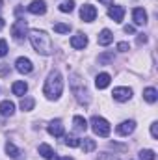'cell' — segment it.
<instances>
[{"label":"cell","mask_w":158,"mask_h":160,"mask_svg":"<svg viewBox=\"0 0 158 160\" xmlns=\"http://www.w3.org/2000/svg\"><path fill=\"white\" fill-rule=\"evenodd\" d=\"M30 43H32V47L36 48L37 54H43V56L52 54V39H50V36L47 32L32 30L30 32Z\"/></svg>","instance_id":"1"},{"label":"cell","mask_w":158,"mask_h":160,"mask_svg":"<svg viewBox=\"0 0 158 160\" xmlns=\"http://www.w3.org/2000/svg\"><path fill=\"white\" fill-rule=\"evenodd\" d=\"M62 89H63V78H62L60 71H50L47 80H45V88H43L45 97L47 99H58L62 95Z\"/></svg>","instance_id":"2"},{"label":"cell","mask_w":158,"mask_h":160,"mask_svg":"<svg viewBox=\"0 0 158 160\" xmlns=\"http://www.w3.org/2000/svg\"><path fill=\"white\" fill-rule=\"evenodd\" d=\"M69 82H71V89H73V95L77 97V101L80 104H87L89 102V91H87L84 80L80 78L78 75H71Z\"/></svg>","instance_id":"3"},{"label":"cell","mask_w":158,"mask_h":160,"mask_svg":"<svg viewBox=\"0 0 158 160\" xmlns=\"http://www.w3.org/2000/svg\"><path fill=\"white\" fill-rule=\"evenodd\" d=\"M91 128H93V132L95 134H99L101 138H106L108 134H110V123L104 119V118H99V116H95V118H91Z\"/></svg>","instance_id":"4"},{"label":"cell","mask_w":158,"mask_h":160,"mask_svg":"<svg viewBox=\"0 0 158 160\" xmlns=\"http://www.w3.org/2000/svg\"><path fill=\"white\" fill-rule=\"evenodd\" d=\"M11 36L15 41H22L26 38V21L24 19H17L15 24L11 26Z\"/></svg>","instance_id":"5"},{"label":"cell","mask_w":158,"mask_h":160,"mask_svg":"<svg viewBox=\"0 0 158 160\" xmlns=\"http://www.w3.org/2000/svg\"><path fill=\"white\" fill-rule=\"evenodd\" d=\"M80 17H82V21H86V22H93L95 17H97V9H95V6H91V4L82 6V9H80Z\"/></svg>","instance_id":"6"},{"label":"cell","mask_w":158,"mask_h":160,"mask_svg":"<svg viewBox=\"0 0 158 160\" xmlns=\"http://www.w3.org/2000/svg\"><path fill=\"white\" fill-rule=\"evenodd\" d=\"M15 69H17L19 73H22V75H28V73H32L34 65H32V62H30L28 58H17V62H15Z\"/></svg>","instance_id":"7"},{"label":"cell","mask_w":158,"mask_h":160,"mask_svg":"<svg viewBox=\"0 0 158 160\" xmlns=\"http://www.w3.org/2000/svg\"><path fill=\"white\" fill-rule=\"evenodd\" d=\"M112 95H114V99L119 101V102H126L132 97V89L130 88H116Z\"/></svg>","instance_id":"8"},{"label":"cell","mask_w":158,"mask_h":160,"mask_svg":"<svg viewBox=\"0 0 158 160\" xmlns=\"http://www.w3.org/2000/svg\"><path fill=\"white\" fill-rule=\"evenodd\" d=\"M28 11L32 15H43L47 11V2L45 0H32L30 6H28Z\"/></svg>","instance_id":"9"},{"label":"cell","mask_w":158,"mask_h":160,"mask_svg":"<svg viewBox=\"0 0 158 160\" xmlns=\"http://www.w3.org/2000/svg\"><path fill=\"white\" fill-rule=\"evenodd\" d=\"M134 128H136V121H132V119L123 121L121 125H117V134L119 136H128V134L134 132Z\"/></svg>","instance_id":"10"},{"label":"cell","mask_w":158,"mask_h":160,"mask_svg":"<svg viewBox=\"0 0 158 160\" xmlns=\"http://www.w3.org/2000/svg\"><path fill=\"white\" fill-rule=\"evenodd\" d=\"M48 134H52V136H56V138L63 136V125H62V121L60 119L50 121V125H48Z\"/></svg>","instance_id":"11"},{"label":"cell","mask_w":158,"mask_h":160,"mask_svg":"<svg viewBox=\"0 0 158 160\" xmlns=\"http://www.w3.org/2000/svg\"><path fill=\"white\" fill-rule=\"evenodd\" d=\"M108 15H110V19H114L116 22H121L123 17H125V8H123V6H114V8L108 9Z\"/></svg>","instance_id":"12"},{"label":"cell","mask_w":158,"mask_h":160,"mask_svg":"<svg viewBox=\"0 0 158 160\" xmlns=\"http://www.w3.org/2000/svg\"><path fill=\"white\" fill-rule=\"evenodd\" d=\"M39 155L45 160H56V153H54V149L48 143H41L39 145Z\"/></svg>","instance_id":"13"},{"label":"cell","mask_w":158,"mask_h":160,"mask_svg":"<svg viewBox=\"0 0 158 160\" xmlns=\"http://www.w3.org/2000/svg\"><path fill=\"white\" fill-rule=\"evenodd\" d=\"M132 19H134L136 24H147V13H145V9L143 8H136L132 11Z\"/></svg>","instance_id":"14"},{"label":"cell","mask_w":158,"mask_h":160,"mask_svg":"<svg viewBox=\"0 0 158 160\" xmlns=\"http://www.w3.org/2000/svg\"><path fill=\"white\" fill-rule=\"evenodd\" d=\"M11 91H13V95H17V97H22V95L28 91V86H26V82H22V80H17V82H13V84H11Z\"/></svg>","instance_id":"15"},{"label":"cell","mask_w":158,"mask_h":160,"mask_svg":"<svg viewBox=\"0 0 158 160\" xmlns=\"http://www.w3.org/2000/svg\"><path fill=\"white\" fill-rule=\"evenodd\" d=\"M13 112H15V104L11 101H2L0 102V116L9 118V116H13Z\"/></svg>","instance_id":"16"},{"label":"cell","mask_w":158,"mask_h":160,"mask_svg":"<svg viewBox=\"0 0 158 160\" xmlns=\"http://www.w3.org/2000/svg\"><path fill=\"white\" fill-rule=\"evenodd\" d=\"M86 45H87V38H86L82 32H78L77 36L71 38V47H73V48H84Z\"/></svg>","instance_id":"17"},{"label":"cell","mask_w":158,"mask_h":160,"mask_svg":"<svg viewBox=\"0 0 158 160\" xmlns=\"http://www.w3.org/2000/svg\"><path fill=\"white\" fill-rule=\"evenodd\" d=\"M110 80H112V77H110L108 73H101V75H97V78H95V86H97L99 89H104V88L110 86Z\"/></svg>","instance_id":"18"},{"label":"cell","mask_w":158,"mask_h":160,"mask_svg":"<svg viewBox=\"0 0 158 160\" xmlns=\"http://www.w3.org/2000/svg\"><path fill=\"white\" fill-rule=\"evenodd\" d=\"M97 41H99V45H102V47H106V45H110L112 41H114V34L110 32V30H102L101 34H99V38H97Z\"/></svg>","instance_id":"19"},{"label":"cell","mask_w":158,"mask_h":160,"mask_svg":"<svg viewBox=\"0 0 158 160\" xmlns=\"http://www.w3.org/2000/svg\"><path fill=\"white\" fill-rule=\"evenodd\" d=\"M58 8L62 13H71L75 9V0H58Z\"/></svg>","instance_id":"20"},{"label":"cell","mask_w":158,"mask_h":160,"mask_svg":"<svg viewBox=\"0 0 158 160\" xmlns=\"http://www.w3.org/2000/svg\"><path fill=\"white\" fill-rule=\"evenodd\" d=\"M78 147H82V151H84V153H91V151H95L97 143H95V140H91V138H84V140L80 142Z\"/></svg>","instance_id":"21"},{"label":"cell","mask_w":158,"mask_h":160,"mask_svg":"<svg viewBox=\"0 0 158 160\" xmlns=\"http://www.w3.org/2000/svg\"><path fill=\"white\" fill-rule=\"evenodd\" d=\"M73 125H75L77 132H86V128H87V121L84 119L82 116H75L73 118Z\"/></svg>","instance_id":"22"},{"label":"cell","mask_w":158,"mask_h":160,"mask_svg":"<svg viewBox=\"0 0 158 160\" xmlns=\"http://www.w3.org/2000/svg\"><path fill=\"white\" fill-rule=\"evenodd\" d=\"M143 99H145L147 102H156L158 91L155 88H145V89H143Z\"/></svg>","instance_id":"23"},{"label":"cell","mask_w":158,"mask_h":160,"mask_svg":"<svg viewBox=\"0 0 158 160\" xmlns=\"http://www.w3.org/2000/svg\"><path fill=\"white\" fill-rule=\"evenodd\" d=\"M6 153H7V157H11V158H15V160L21 157V151H19L11 142H7V143H6Z\"/></svg>","instance_id":"24"},{"label":"cell","mask_w":158,"mask_h":160,"mask_svg":"<svg viewBox=\"0 0 158 160\" xmlns=\"http://www.w3.org/2000/svg\"><path fill=\"white\" fill-rule=\"evenodd\" d=\"M34 104H36V101H34L32 97H24V99L21 101V110L28 112V110H32V108H34Z\"/></svg>","instance_id":"25"},{"label":"cell","mask_w":158,"mask_h":160,"mask_svg":"<svg viewBox=\"0 0 158 160\" xmlns=\"http://www.w3.org/2000/svg\"><path fill=\"white\" fill-rule=\"evenodd\" d=\"M140 158L141 160H156V155H155L153 149H143V151H140Z\"/></svg>","instance_id":"26"},{"label":"cell","mask_w":158,"mask_h":160,"mask_svg":"<svg viewBox=\"0 0 158 160\" xmlns=\"http://www.w3.org/2000/svg\"><path fill=\"white\" fill-rule=\"evenodd\" d=\"M65 145H69V147H78L80 140L77 136H73V134H67V136H65Z\"/></svg>","instance_id":"27"},{"label":"cell","mask_w":158,"mask_h":160,"mask_svg":"<svg viewBox=\"0 0 158 160\" xmlns=\"http://www.w3.org/2000/svg\"><path fill=\"white\" fill-rule=\"evenodd\" d=\"M69 30H71L69 24H63V22L54 24V32H56V34H69Z\"/></svg>","instance_id":"28"},{"label":"cell","mask_w":158,"mask_h":160,"mask_svg":"<svg viewBox=\"0 0 158 160\" xmlns=\"http://www.w3.org/2000/svg\"><path fill=\"white\" fill-rule=\"evenodd\" d=\"M114 60V54L110 52V54H102V56H99V63H102V65H106V63H110Z\"/></svg>","instance_id":"29"},{"label":"cell","mask_w":158,"mask_h":160,"mask_svg":"<svg viewBox=\"0 0 158 160\" xmlns=\"http://www.w3.org/2000/svg\"><path fill=\"white\" fill-rule=\"evenodd\" d=\"M7 54V43L6 39H0V58H4Z\"/></svg>","instance_id":"30"},{"label":"cell","mask_w":158,"mask_h":160,"mask_svg":"<svg viewBox=\"0 0 158 160\" xmlns=\"http://www.w3.org/2000/svg\"><path fill=\"white\" fill-rule=\"evenodd\" d=\"M151 136H153L155 140L158 138V123H153V125H151Z\"/></svg>","instance_id":"31"},{"label":"cell","mask_w":158,"mask_h":160,"mask_svg":"<svg viewBox=\"0 0 158 160\" xmlns=\"http://www.w3.org/2000/svg\"><path fill=\"white\" fill-rule=\"evenodd\" d=\"M128 48H130V47H128V43H125V41H123V43H119V45H117V50H119V52H126Z\"/></svg>","instance_id":"32"},{"label":"cell","mask_w":158,"mask_h":160,"mask_svg":"<svg viewBox=\"0 0 158 160\" xmlns=\"http://www.w3.org/2000/svg\"><path fill=\"white\" fill-rule=\"evenodd\" d=\"M97 160H117V157H114V155H108V153H104V155H101Z\"/></svg>","instance_id":"33"},{"label":"cell","mask_w":158,"mask_h":160,"mask_svg":"<svg viewBox=\"0 0 158 160\" xmlns=\"http://www.w3.org/2000/svg\"><path fill=\"white\" fill-rule=\"evenodd\" d=\"M138 43L141 45V43H147V36L145 34H138Z\"/></svg>","instance_id":"34"},{"label":"cell","mask_w":158,"mask_h":160,"mask_svg":"<svg viewBox=\"0 0 158 160\" xmlns=\"http://www.w3.org/2000/svg\"><path fill=\"white\" fill-rule=\"evenodd\" d=\"M125 32H126V34H134L136 30H134V26H130V24H128V26H125Z\"/></svg>","instance_id":"35"},{"label":"cell","mask_w":158,"mask_h":160,"mask_svg":"<svg viewBox=\"0 0 158 160\" xmlns=\"http://www.w3.org/2000/svg\"><path fill=\"white\" fill-rule=\"evenodd\" d=\"M99 2H101V4H104V6H110L114 0H99Z\"/></svg>","instance_id":"36"},{"label":"cell","mask_w":158,"mask_h":160,"mask_svg":"<svg viewBox=\"0 0 158 160\" xmlns=\"http://www.w3.org/2000/svg\"><path fill=\"white\" fill-rule=\"evenodd\" d=\"M4 26H6V22H4V19H2V17H0V30H2V28H4Z\"/></svg>","instance_id":"37"},{"label":"cell","mask_w":158,"mask_h":160,"mask_svg":"<svg viewBox=\"0 0 158 160\" xmlns=\"http://www.w3.org/2000/svg\"><path fill=\"white\" fill-rule=\"evenodd\" d=\"M60 160H73V158H69V157H63V158H60Z\"/></svg>","instance_id":"38"},{"label":"cell","mask_w":158,"mask_h":160,"mask_svg":"<svg viewBox=\"0 0 158 160\" xmlns=\"http://www.w3.org/2000/svg\"><path fill=\"white\" fill-rule=\"evenodd\" d=\"M0 9H2V0H0Z\"/></svg>","instance_id":"39"}]
</instances>
